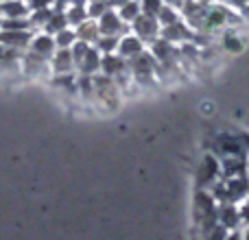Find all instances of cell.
I'll list each match as a JSON object with an SVG mask.
<instances>
[{"mask_svg": "<svg viewBox=\"0 0 249 240\" xmlns=\"http://www.w3.org/2000/svg\"><path fill=\"white\" fill-rule=\"evenodd\" d=\"M249 194V181L245 177H236V179H225L223 184L214 186V197L223 203H238Z\"/></svg>", "mask_w": 249, "mask_h": 240, "instance_id": "6da1fadb", "label": "cell"}, {"mask_svg": "<svg viewBox=\"0 0 249 240\" xmlns=\"http://www.w3.org/2000/svg\"><path fill=\"white\" fill-rule=\"evenodd\" d=\"M241 46H243V44H241V39H238V37H234V35H228V37H225V48H228V51H241Z\"/></svg>", "mask_w": 249, "mask_h": 240, "instance_id": "30bf717a", "label": "cell"}, {"mask_svg": "<svg viewBox=\"0 0 249 240\" xmlns=\"http://www.w3.org/2000/svg\"><path fill=\"white\" fill-rule=\"evenodd\" d=\"M219 175H221V164L212 155H206L197 171V186L199 188H210V186L216 184Z\"/></svg>", "mask_w": 249, "mask_h": 240, "instance_id": "3957f363", "label": "cell"}, {"mask_svg": "<svg viewBox=\"0 0 249 240\" xmlns=\"http://www.w3.org/2000/svg\"><path fill=\"white\" fill-rule=\"evenodd\" d=\"M225 240H243V236L236 232V229H234V232H230V234H228V238H225Z\"/></svg>", "mask_w": 249, "mask_h": 240, "instance_id": "8fae6325", "label": "cell"}, {"mask_svg": "<svg viewBox=\"0 0 249 240\" xmlns=\"http://www.w3.org/2000/svg\"><path fill=\"white\" fill-rule=\"evenodd\" d=\"M241 221H243V216H241V212L236 210L234 203H223V206H219V212H216V223L223 225L228 232H234Z\"/></svg>", "mask_w": 249, "mask_h": 240, "instance_id": "277c9868", "label": "cell"}, {"mask_svg": "<svg viewBox=\"0 0 249 240\" xmlns=\"http://www.w3.org/2000/svg\"><path fill=\"white\" fill-rule=\"evenodd\" d=\"M164 37H166V42H186V39L193 37V33H190L188 26L175 22V24L166 26V31H164Z\"/></svg>", "mask_w": 249, "mask_h": 240, "instance_id": "8992f818", "label": "cell"}, {"mask_svg": "<svg viewBox=\"0 0 249 240\" xmlns=\"http://www.w3.org/2000/svg\"><path fill=\"white\" fill-rule=\"evenodd\" d=\"M136 31H138V35H140V37L153 39L155 33H158V24H155L153 17L142 16V17H138V20H136Z\"/></svg>", "mask_w": 249, "mask_h": 240, "instance_id": "52a82bcc", "label": "cell"}, {"mask_svg": "<svg viewBox=\"0 0 249 240\" xmlns=\"http://www.w3.org/2000/svg\"><path fill=\"white\" fill-rule=\"evenodd\" d=\"M121 52L123 55H140L142 52V44H140V39H136V37H127L123 42V46H121Z\"/></svg>", "mask_w": 249, "mask_h": 240, "instance_id": "ba28073f", "label": "cell"}, {"mask_svg": "<svg viewBox=\"0 0 249 240\" xmlns=\"http://www.w3.org/2000/svg\"><path fill=\"white\" fill-rule=\"evenodd\" d=\"M160 20H162L166 26H171V24H175V22H177V13L173 11V9L166 7V9H162V11H160Z\"/></svg>", "mask_w": 249, "mask_h": 240, "instance_id": "9c48e42d", "label": "cell"}, {"mask_svg": "<svg viewBox=\"0 0 249 240\" xmlns=\"http://www.w3.org/2000/svg\"><path fill=\"white\" fill-rule=\"evenodd\" d=\"M243 240H249V227H247V232H245V236H243Z\"/></svg>", "mask_w": 249, "mask_h": 240, "instance_id": "7c38bea8", "label": "cell"}, {"mask_svg": "<svg viewBox=\"0 0 249 240\" xmlns=\"http://www.w3.org/2000/svg\"><path fill=\"white\" fill-rule=\"evenodd\" d=\"M195 212H197V223L201 229L210 227V225L216 223V212H219V206L214 203V199L206 192L197 194V206H195Z\"/></svg>", "mask_w": 249, "mask_h": 240, "instance_id": "7a4b0ae2", "label": "cell"}, {"mask_svg": "<svg viewBox=\"0 0 249 240\" xmlns=\"http://www.w3.org/2000/svg\"><path fill=\"white\" fill-rule=\"evenodd\" d=\"M230 20V9H223V7H214L206 13V20H203V31H214L219 26H223L225 22Z\"/></svg>", "mask_w": 249, "mask_h": 240, "instance_id": "5b68a950", "label": "cell"}]
</instances>
